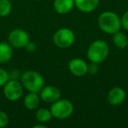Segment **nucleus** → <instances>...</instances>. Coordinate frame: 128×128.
I'll use <instances>...</instances> for the list:
<instances>
[{"label":"nucleus","instance_id":"7ed1b4c3","mask_svg":"<svg viewBox=\"0 0 128 128\" xmlns=\"http://www.w3.org/2000/svg\"><path fill=\"white\" fill-rule=\"evenodd\" d=\"M21 84L29 92L39 93L44 87V78L34 70H26L22 74Z\"/></svg>","mask_w":128,"mask_h":128},{"label":"nucleus","instance_id":"1a4fd4ad","mask_svg":"<svg viewBox=\"0 0 128 128\" xmlns=\"http://www.w3.org/2000/svg\"><path fill=\"white\" fill-rule=\"evenodd\" d=\"M40 93V98L46 103L53 104L54 102L57 101L60 98V90L55 87V86H45V87H43L41 89Z\"/></svg>","mask_w":128,"mask_h":128},{"label":"nucleus","instance_id":"2eb2a0df","mask_svg":"<svg viewBox=\"0 0 128 128\" xmlns=\"http://www.w3.org/2000/svg\"><path fill=\"white\" fill-rule=\"evenodd\" d=\"M112 40L113 43L118 48H126L128 45V40L127 37L126 36V34L121 32L120 31L113 34V38H112Z\"/></svg>","mask_w":128,"mask_h":128},{"label":"nucleus","instance_id":"20e7f679","mask_svg":"<svg viewBox=\"0 0 128 128\" xmlns=\"http://www.w3.org/2000/svg\"><path fill=\"white\" fill-rule=\"evenodd\" d=\"M52 116L58 119H65L70 118L74 112V105L68 99H58L52 104L50 108Z\"/></svg>","mask_w":128,"mask_h":128},{"label":"nucleus","instance_id":"4be33fe9","mask_svg":"<svg viewBox=\"0 0 128 128\" xmlns=\"http://www.w3.org/2000/svg\"><path fill=\"white\" fill-rule=\"evenodd\" d=\"M26 48L28 52H34V50L36 49V46L34 42H30V41H29L26 46Z\"/></svg>","mask_w":128,"mask_h":128},{"label":"nucleus","instance_id":"9d476101","mask_svg":"<svg viewBox=\"0 0 128 128\" xmlns=\"http://www.w3.org/2000/svg\"><path fill=\"white\" fill-rule=\"evenodd\" d=\"M126 91L119 87H114L109 91L107 99L112 105H119L126 99Z\"/></svg>","mask_w":128,"mask_h":128},{"label":"nucleus","instance_id":"a211bd4d","mask_svg":"<svg viewBox=\"0 0 128 128\" xmlns=\"http://www.w3.org/2000/svg\"><path fill=\"white\" fill-rule=\"evenodd\" d=\"M10 80L9 73L4 68H0V88L4 87V84Z\"/></svg>","mask_w":128,"mask_h":128},{"label":"nucleus","instance_id":"f03ea898","mask_svg":"<svg viewBox=\"0 0 128 128\" xmlns=\"http://www.w3.org/2000/svg\"><path fill=\"white\" fill-rule=\"evenodd\" d=\"M109 54V46L104 40H98L90 45L87 51V56L91 62L102 63L106 60Z\"/></svg>","mask_w":128,"mask_h":128},{"label":"nucleus","instance_id":"423d86ee","mask_svg":"<svg viewBox=\"0 0 128 128\" xmlns=\"http://www.w3.org/2000/svg\"><path fill=\"white\" fill-rule=\"evenodd\" d=\"M4 95L10 101H18L23 95V85L16 79L9 80L4 86Z\"/></svg>","mask_w":128,"mask_h":128},{"label":"nucleus","instance_id":"39448f33","mask_svg":"<svg viewBox=\"0 0 128 128\" xmlns=\"http://www.w3.org/2000/svg\"><path fill=\"white\" fill-rule=\"evenodd\" d=\"M76 36L74 32L70 28H60L54 32L53 36L54 43L60 48H67L74 44Z\"/></svg>","mask_w":128,"mask_h":128},{"label":"nucleus","instance_id":"aec40b11","mask_svg":"<svg viewBox=\"0 0 128 128\" xmlns=\"http://www.w3.org/2000/svg\"><path fill=\"white\" fill-rule=\"evenodd\" d=\"M121 26L124 30L128 31V11L126 12L121 18Z\"/></svg>","mask_w":128,"mask_h":128},{"label":"nucleus","instance_id":"6ab92c4d","mask_svg":"<svg viewBox=\"0 0 128 128\" xmlns=\"http://www.w3.org/2000/svg\"><path fill=\"white\" fill-rule=\"evenodd\" d=\"M9 124V117L6 112L0 110V127H6Z\"/></svg>","mask_w":128,"mask_h":128},{"label":"nucleus","instance_id":"5701e85b","mask_svg":"<svg viewBox=\"0 0 128 128\" xmlns=\"http://www.w3.org/2000/svg\"><path fill=\"white\" fill-rule=\"evenodd\" d=\"M37 127H41V128H45L46 126L44 124H36V126H34V128H37Z\"/></svg>","mask_w":128,"mask_h":128},{"label":"nucleus","instance_id":"f257e3e1","mask_svg":"<svg viewBox=\"0 0 128 128\" xmlns=\"http://www.w3.org/2000/svg\"><path fill=\"white\" fill-rule=\"evenodd\" d=\"M98 26L103 32L109 34H113L120 31L121 20L112 12H104L101 13L98 20Z\"/></svg>","mask_w":128,"mask_h":128},{"label":"nucleus","instance_id":"f3484780","mask_svg":"<svg viewBox=\"0 0 128 128\" xmlns=\"http://www.w3.org/2000/svg\"><path fill=\"white\" fill-rule=\"evenodd\" d=\"M12 6L10 0H0V17L4 18L11 13Z\"/></svg>","mask_w":128,"mask_h":128},{"label":"nucleus","instance_id":"ddd939ff","mask_svg":"<svg viewBox=\"0 0 128 128\" xmlns=\"http://www.w3.org/2000/svg\"><path fill=\"white\" fill-rule=\"evenodd\" d=\"M12 46L9 42H0V63H7L12 58Z\"/></svg>","mask_w":128,"mask_h":128},{"label":"nucleus","instance_id":"4468645a","mask_svg":"<svg viewBox=\"0 0 128 128\" xmlns=\"http://www.w3.org/2000/svg\"><path fill=\"white\" fill-rule=\"evenodd\" d=\"M40 96L34 92H30L24 98V104L28 110H35L40 104Z\"/></svg>","mask_w":128,"mask_h":128},{"label":"nucleus","instance_id":"412c9836","mask_svg":"<svg viewBox=\"0 0 128 128\" xmlns=\"http://www.w3.org/2000/svg\"><path fill=\"white\" fill-rule=\"evenodd\" d=\"M98 70V63L91 62L90 65H88V73L91 74V75H95V74H96Z\"/></svg>","mask_w":128,"mask_h":128},{"label":"nucleus","instance_id":"dca6fc26","mask_svg":"<svg viewBox=\"0 0 128 128\" xmlns=\"http://www.w3.org/2000/svg\"><path fill=\"white\" fill-rule=\"evenodd\" d=\"M52 113L50 110H48L46 108H40L36 112L35 118L40 123H46L51 119Z\"/></svg>","mask_w":128,"mask_h":128},{"label":"nucleus","instance_id":"0eeeda50","mask_svg":"<svg viewBox=\"0 0 128 128\" xmlns=\"http://www.w3.org/2000/svg\"><path fill=\"white\" fill-rule=\"evenodd\" d=\"M29 35L23 29H14L10 32L8 36V42L12 48H26L29 42Z\"/></svg>","mask_w":128,"mask_h":128},{"label":"nucleus","instance_id":"9b49d317","mask_svg":"<svg viewBox=\"0 0 128 128\" xmlns=\"http://www.w3.org/2000/svg\"><path fill=\"white\" fill-rule=\"evenodd\" d=\"M74 1H75V6L78 8L79 11L89 13L98 8L100 0H74Z\"/></svg>","mask_w":128,"mask_h":128},{"label":"nucleus","instance_id":"f8f14e48","mask_svg":"<svg viewBox=\"0 0 128 128\" xmlns=\"http://www.w3.org/2000/svg\"><path fill=\"white\" fill-rule=\"evenodd\" d=\"M75 6L74 0H54V9L59 14L68 13Z\"/></svg>","mask_w":128,"mask_h":128},{"label":"nucleus","instance_id":"6e6552de","mask_svg":"<svg viewBox=\"0 0 128 128\" xmlns=\"http://www.w3.org/2000/svg\"><path fill=\"white\" fill-rule=\"evenodd\" d=\"M68 70L76 76H84L88 73V64L81 58H74L68 62Z\"/></svg>","mask_w":128,"mask_h":128}]
</instances>
